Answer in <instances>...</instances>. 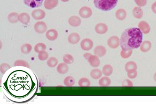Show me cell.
<instances>
[{
  "instance_id": "b9f144b4",
  "label": "cell",
  "mask_w": 156,
  "mask_h": 104,
  "mask_svg": "<svg viewBox=\"0 0 156 104\" xmlns=\"http://www.w3.org/2000/svg\"><path fill=\"white\" fill-rule=\"evenodd\" d=\"M91 55V54L90 53H85L83 55V57H84V58H85L86 59L88 60V58L90 57Z\"/></svg>"
},
{
  "instance_id": "e0dca14e",
  "label": "cell",
  "mask_w": 156,
  "mask_h": 104,
  "mask_svg": "<svg viewBox=\"0 0 156 104\" xmlns=\"http://www.w3.org/2000/svg\"><path fill=\"white\" fill-rule=\"evenodd\" d=\"M58 3V0H45L44 6L46 9L51 10L56 8Z\"/></svg>"
},
{
  "instance_id": "d6a6232c",
  "label": "cell",
  "mask_w": 156,
  "mask_h": 104,
  "mask_svg": "<svg viewBox=\"0 0 156 104\" xmlns=\"http://www.w3.org/2000/svg\"><path fill=\"white\" fill-rule=\"evenodd\" d=\"M63 61L64 62L67 64H73L74 62V58L73 56L69 54H66L63 56Z\"/></svg>"
},
{
  "instance_id": "5b68a950",
  "label": "cell",
  "mask_w": 156,
  "mask_h": 104,
  "mask_svg": "<svg viewBox=\"0 0 156 104\" xmlns=\"http://www.w3.org/2000/svg\"><path fill=\"white\" fill-rule=\"evenodd\" d=\"M80 46L81 48L83 51H89L93 48V42L90 39H84L81 42Z\"/></svg>"
},
{
  "instance_id": "4dcf8cb0",
  "label": "cell",
  "mask_w": 156,
  "mask_h": 104,
  "mask_svg": "<svg viewBox=\"0 0 156 104\" xmlns=\"http://www.w3.org/2000/svg\"><path fill=\"white\" fill-rule=\"evenodd\" d=\"M78 85L81 87H88L90 86V80L86 78H82L78 82Z\"/></svg>"
},
{
  "instance_id": "4316f807",
  "label": "cell",
  "mask_w": 156,
  "mask_h": 104,
  "mask_svg": "<svg viewBox=\"0 0 156 104\" xmlns=\"http://www.w3.org/2000/svg\"><path fill=\"white\" fill-rule=\"evenodd\" d=\"M32 46L30 44H24L21 47V52L24 54H28L31 52Z\"/></svg>"
},
{
  "instance_id": "9c48e42d",
  "label": "cell",
  "mask_w": 156,
  "mask_h": 104,
  "mask_svg": "<svg viewBox=\"0 0 156 104\" xmlns=\"http://www.w3.org/2000/svg\"><path fill=\"white\" fill-rule=\"evenodd\" d=\"M45 16L46 13L42 9H35L32 13V16L35 20H41L45 18Z\"/></svg>"
},
{
  "instance_id": "60d3db41",
  "label": "cell",
  "mask_w": 156,
  "mask_h": 104,
  "mask_svg": "<svg viewBox=\"0 0 156 104\" xmlns=\"http://www.w3.org/2000/svg\"><path fill=\"white\" fill-rule=\"evenodd\" d=\"M152 9L153 13L156 14V2H155L152 4Z\"/></svg>"
},
{
  "instance_id": "ba28073f",
  "label": "cell",
  "mask_w": 156,
  "mask_h": 104,
  "mask_svg": "<svg viewBox=\"0 0 156 104\" xmlns=\"http://www.w3.org/2000/svg\"><path fill=\"white\" fill-rule=\"evenodd\" d=\"M93 14L92 9L87 6H83L81 8L79 12L80 16L81 17L87 18L90 17Z\"/></svg>"
},
{
  "instance_id": "5bb4252c",
  "label": "cell",
  "mask_w": 156,
  "mask_h": 104,
  "mask_svg": "<svg viewBox=\"0 0 156 104\" xmlns=\"http://www.w3.org/2000/svg\"><path fill=\"white\" fill-rule=\"evenodd\" d=\"M68 22L71 26L77 27L81 25L82 21L79 17L76 16H73L69 18Z\"/></svg>"
},
{
  "instance_id": "277c9868",
  "label": "cell",
  "mask_w": 156,
  "mask_h": 104,
  "mask_svg": "<svg viewBox=\"0 0 156 104\" xmlns=\"http://www.w3.org/2000/svg\"><path fill=\"white\" fill-rule=\"evenodd\" d=\"M34 28L36 32L38 34H44L46 32L48 27L45 22L39 21L36 23Z\"/></svg>"
},
{
  "instance_id": "2e32d148",
  "label": "cell",
  "mask_w": 156,
  "mask_h": 104,
  "mask_svg": "<svg viewBox=\"0 0 156 104\" xmlns=\"http://www.w3.org/2000/svg\"><path fill=\"white\" fill-rule=\"evenodd\" d=\"M58 36V33L56 29H50L46 32V38L50 41H55L57 39Z\"/></svg>"
},
{
  "instance_id": "ee69618b",
  "label": "cell",
  "mask_w": 156,
  "mask_h": 104,
  "mask_svg": "<svg viewBox=\"0 0 156 104\" xmlns=\"http://www.w3.org/2000/svg\"><path fill=\"white\" fill-rule=\"evenodd\" d=\"M61 1L63 2H67L69 1V0H61Z\"/></svg>"
},
{
  "instance_id": "8fae6325",
  "label": "cell",
  "mask_w": 156,
  "mask_h": 104,
  "mask_svg": "<svg viewBox=\"0 0 156 104\" xmlns=\"http://www.w3.org/2000/svg\"><path fill=\"white\" fill-rule=\"evenodd\" d=\"M138 26L142 33L148 34L150 31L151 28L149 24L145 21L140 22Z\"/></svg>"
},
{
  "instance_id": "ab89813d",
  "label": "cell",
  "mask_w": 156,
  "mask_h": 104,
  "mask_svg": "<svg viewBox=\"0 0 156 104\" xmlns=\"http://www.w3.org/2000/svg\"><path fill=\"white\" fill-rule=\"evenodd\" d=\"M137 5L139 7H143L147 4V0H134Z\"/></svg>"
},
{
  "instance_id": "7402d4cb",
  "label": "cell",
  "mask_w": 156,
  "mask_h": 104,
  "mask_svg": "<svg viewBox=\"0 0 156 104\" xmlns=\"http://www.w3.org/2000/svg\"><path fill=\"white\" fill-rule=\"evenodd\" d=\"M102 72L105 76L109 77L111 75L113 72V68L110 64H106L102 68Z\"/></svg>"
},
{
  "instance_id": "7c38bea8",
  "label": "cell",
  "mask_w": 156,
  "mask_h": 104,
  "mask_svg": "<svg viewBox=\"0 0 156 104\" xmlns=\"http://www.w3.org/2000/svg\"><path fill=\"white\" fill-rule=\"evenodd\" d=\"M81 37L79 34L76 32L72 33L68 35L67 40L70 44L75 45L80 40Z\"/></svg>"
},
{
  "instance_id": "30bf717a",
  "label": "cell",
  "mask_w": 156,
  "mask_h": 104,
  "mask_svg": "<svg viewBox=\"0 0 156 104\" xmlns=\"http://www.w3.org/2000/svg\"><path fill=\"white\" fill-rule=\"evenodd\" d=\"M108 28L106 24L100 23L97 24L95 27L96 32L99 35H104L107 32Z\"/></svg>"
},
{
  "instance_id": "ffe728a7",
  "label": "cell",
  "mask_w": 156,
  "mask_h": 104,
  "mask_svg": "<svg viewBox=\"0 0 156 104\" xmlns=\"http://www.w3.org/2000/svg\"><path fill=\"white\" fill-rule=\"evenodd\" d=\"M152 43L149 41H145L141 44L140 49L141 52L146 53L149 52L152 48Z\"/></svg>"
},
{
  "instance_id": "8d00e7d4",
  "label": "cell",
  "mask_w": 156,
  "mask_h": 104,
  "mask_svg": "<svg viewBox=\"0 0 156 104\" xmlns=\"http://www.w3.org/2000/svg\"><path fill=\"white\" fill-rule=\"evenodd\" d=\"M132 50H128V51H124L122 50L120 52V55L122 58L126 59L131 57L132 55Z\"/></svg>"
},
{
  "instance_id": "3957f363",
  "label": "cell",
  "mask_w": 156,
  "mask_h": 104,
  "mask_svg": "<svg viewBox=\"0 0 156 104\" xmlns=\"http://www.w3.org/2000/svg\"><path fill=\"white\" fill-rule=\"evenodd\" d=\"M118 0H94L96 8L103 11H109L115 8Z\"/></svg>"
},
{
  "instance_id": "7a4b0ae2",
  "label": "cell",
  "mask_w": 156,
  "mask_h": 104,
  "mask_svg": "<svg viewBox=\"0 0 156 104\" xmlns=\"http://www.w3.org/2000/svg\"><path fill=\"white\" fill-rule=\"evenodd\" d=\"M142 33L139 28H131L126 29L120 39L121 48L128 51L138 48L142 43Z\"/></svg>"
},
{
  "instance_id": "1f68e13d",
  "label": "cell",
  "mask_w": 156,
  "mask_h": 104,
  "mask_svg": "<svg viewBox=\"0 0 156 104\" xmlns=\"http://www.w3.org/2000/svg\"><path fill=\"white\" fill-rule=\"evenodd\" d=\"M46 48V45L42 43H39L34 46V50L36 52L39 53L41 51H45Z\"/></svg>"
},
{
  "instance_id": "484cf974",
  "label": "cell",
  "mask_w": 156,
  "mask_h": 104,
  "mask_svg": "<svg viewBox=\"0 0 156 104\" xmlns=\"http://www.w3.org/2000/svg\"><path fill=\"white\" fill-rule=\"evenodd\" d=\"M64 84L66 87H72L75 85V78L72 76H67L65 78L63 81Z\"/></svg>"
},
{
  "instance_id": "8992f818",
  "label": "cell",
  "mask_w": 156,
  "mask_h": 104,
  "mask_svg": "<svg viewBox=\"0 0 156 104\" xmlns=\"http://www.w3.org/2000/svg\"><path fill=\"white\" fill-rule=\"evenodd\" d=\"M107 44L110 48L115 49L119 47L120 45V40L118 36H111L108 40Z\"/></svg>"
},
{
  "instance_id": "4fadbf2b",
  "label": "cell",
  "mask_w": 156,
  "mask_h": 104,
  "mask_svg": "<svg viewBox=\"0 0 156 104\" xmlns=\"http://www.w3.org/2000/svg\"><path fill=\"white\" fill-rule=\"evenodd\" d=\"M90 65L94 68H97L100 65V61L99 57L96 55H91L88 60Z\"/></svg>"
},
{
  "instance_id": "cb8c5ba5",
  "label": "cell",
  "mask_w": 156,
  "mask_h": 104,
  "mask_svg": "<svg viewBox=\"0 0 156 104\" xmlns=\"http://www.w3.org/2000/svg\"><path fill=\"white\" fill-rule=\"evenodd\" d=\"M111 82L110 78L108 77L105 76L99 79V84L101 87H106L110 86Z\"/></svg>"
},
{
  "instance_id": "9a60e30c",
  "label": "cell",
  "mask_w": 156,
  "mask_h": 104,
  "mask_svg": "<svg viewBox=\"0 0 156 104\" xmlns=\"http://www.w3.org/2000/svg\"><path fill=\"white\" fill-rule=\"evenodd\" d=\"M94 53L96 56L99 57H102L105 56L106 54L107 50L104 46L99 45L96 46L94 50Z\"/></svg>"
},
{
  "instance_id": "e575fe53",
  "label": "cell",
  "mask_w": 156,
  "mask_h": 104,
  "mask_svg": "<svg viewBox=\"0 0 156 104\" xmlns=\"http://www.w3.org/2000/svg\"><path fill=\"white\" fill-rule=\"evenodd\" d=\"M49 54L46 51H44L39 52L38 54V58L41 61L46 60L49 58Z\"/></svg>"
},
{
  "instance_id": "ac0fdd59",
  "label": "cell",
  "mask_w": 156,
  "mask_h": 104,
  "mask_svg": "<svg viewBox=\"0 0 156 104\" xmlns=\"http://www.w3.org/2000/svg\"><path fill=\"white\" fill-rule=\"evenodd\" d=\"M18 21L22 24L27 25L30 21V17L29 14L26 13H20L18 15Z\"/></svg>"
},
{
  "instance_id": "d4e9b609",
  "label": "cell",
  "mask_w": 156,
  "mask_h": 104,
  "mask_svg": "<svg viewBox=\"0 0 156 104\" xmlns=\"http://www.w3.org/2000/svg\"><path fill=\"white\" fill-rule=\"evenodd\" d=\"M134 17L137 19H141L143 16V12L140 7H136L133 10Z\"/></svg>"
},
{
  "instance_id": "d590c367",
  "label": "cell",
  "mask_w": 156,
  "mask_h": 104,
  "mask_svg": "<svg viewBox=\"0 0 156 104\" xmlns=\"http://www.w3.org/2000/svg\"><path fill=\"white\" fill-rule=\"evenodd\" d=\"M11 69L10 66L7 63H2L0 66V71L3 74L6 73L9 69Z\"/></svg>"
},
{
  "instance_id": "44dd1931",
  "label": "cell",
  "mask_w": 156,
  "mask_h": 104,
  "mask_svg": "<svg viewBox=\"0 0 156 104\" xmlns=\"http://www.w3.org/2000/svg\"><path fill=\"white\" fill-rule=\"evenodd\" d=\"M102 72L99 69L96 68L92 70L90 72V76L93 79H100L102 75Z\"/></svg>"
},
{
  "instance_id": "7bdbcfd3",
  "label": "cell",
  "mask_w": 156,
  "mask_h": 104,
  "mask_svg": "<svg viewBox=\"0 0 156 104\" xmlns=\"http://www.w3.org/2000/svg\"><path fill=\"white\" fill-rule=\"evenodd\" d=\"M153 79H154L155 81L156 82V72L155 74H154V76H153Z\"/></svg>"
},
{
  "instance_id": "83f0119b",
  "label": "cell",
  "mask_w": 156,
  "mask_h": 104,
  "mask_svg": "<svg viewBox=\"0 0 156 104\" xmlns=\"http://www.w3.org/2000/svg\"><path fill=\"white\" fill-rule=\"evenodd\" d=\"M18 15L19 14L16 12L10 13L8 17V21L12 24L17 23L18 21Z\"/></svg>"
},
{
  "instance_id": "f1b7e54d",
  "label": "cell",
  "mask_w": 156,
  "mask_h": 104,
  "mask_svg": "<svg viewBox=\"0 0 156 104\" xmlns=\"http://www.w3.org/2000/svg\"><path fill=\"white\" fill-rule=\"evenodd\" d=\"M58 61L55 57H52L49 58L46 62V64L50 68H55L57 65Z\"/></svg>"
},
{
  "instance_id": "836d02e7",
  "label": "cell",
  "mask_w": 156,
  "mask_h": 104,
  "mask_svg": "<svg viewBox=\"0 0 156 104\" xmlns=\"http://www.w3.org/2000/svg\"><path fill=\"white\" fill-rule=\"evenodd\" d=\"M14 66H22L26 67L27 68H30V66L29 64L23 60H18L14 62Z\"/></svg>"
},
{
  "instance_id": "d6986e66",
  "label": "cell",
  "mask_w": 156,
  "mask_h": 104,
  "mask_svg": "<svg viewBox=\"0 0 156 104\" xmlns=\"http://www.w3.org/2000/svg\"><path fill=\"white\" fill-rule=\"evenodd\" d=\"M69 67L67 64L65 62L59 64L57 67V71L60 74H65L68 72Z\"/></svg>"
},
{
  "instance_id": "52a82bcc",
  "label": "cell",
  "mask_w": 156,
  "mask_h": 104,
  "mask_svg": "<svg viewBox=\"0 0 156 104\" xmlns=\"http://www.w3.org/2000/svg\"><path fill=\"white\" fill-rule=\"evenodd\" d=\"M44 0H24V4L31 8H36L41 6Z\"/></svg>"
},
{
  "instance_id": "6da1fadb",
  "label": "cell",
  "mask_w": 156,
  "mask_h": 104,
  "mask_svg": "<svg viewBox=\"0 0 156 104\" xmlns=\"http://www.w3.org/2000/svg\"><path fill=\"white\" fill-rule=\"evenodd\" d=\"M3 85L7 92L13 97L23 99L34 90L36 84L28 72L17 70L10 74Z\"/></svg>"
},
{
  "instance_id": "f35d334b",
  "label": "cell",
  "mask_w": 156,
  "mask_h": 104,
  "mask_svg": "<svg viewBox=\"0 0 156 104\" xmlns=\"http://www.w3.org/2000/svg\"><path fill=\"white\" fill-rule=\"evenodd\" d=\"M122 86L124 87H131L133 86V84L129 79H126L123 82Z\"/></svg>"
},
{
  "instance_id": "74e56055",
  "label": "cell",
  "mask_w": 156,
  "mask_h": 104,
  "mask_svg": "<svg viewBox=\"0 0 156 104\" xmlns=\"http://www.w3.org/2000/svg\"><path fill=\"white\" fill-rule=\"evenodd\" d=\"M137 70L132 69L127 72V76L129 78L131 79H135L137 77Z\"/></svg>"
},
{
  "instance_id": "603a6c76",
  "label": "cell",
  "mask_w": 156,
  "mask_h": 104,
  "mask_svg": "<svg viewBox=\"0 0 156 104\" xmlns=\"http://www.w3.org/2000/svg\"><path fill=\"white\" fill-rule=\"evenodd\" d=\"M127 15L126 11L123 9H118L115 13V15L118 20H123L126 18Z\"/></svg>"
},
{
  "instance_id": "f546056e",
  "label": "cell",
  "mask_w": 156,
  "mask_h": 104,
  "mask_svg": "<svg viewBox=\"0 0 156 104\" xmlns=\"http://www.w3.org/2000/svg\"><path fill=\"white\" fill-rule=\"evenodd\" d=\"M125 70L126 72L132 69H137V64L134 61H129L126 63L125 65Z\"/></svg>"
}]
</instances>
